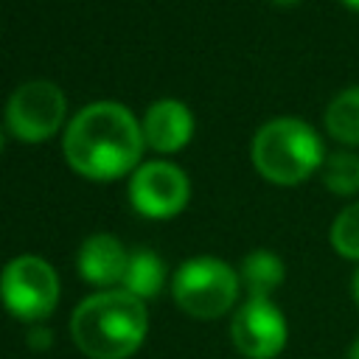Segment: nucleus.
<instances>
[{"label":"nucleus","instance_id":"5","mask_svg":"<svg viewBox=\"0 0 359 359\" xmlns=\"http://www.w3.org/2000/svg\"><path fill=\"white\" fill-rule=\"evenodd\" d=\"M0 300L22 323H42L59 303V278L39 255H17L0 272Z\"/></svg>","mask_w":359,"mask_h":359},{"label":"nucleus","instance_id":"9","mask_svg":"<svg viewBox=\"0 0 359 359\" xmlns=\"http://www.w3.org/2000/svg\"><path fill=\"white\" fill-rule=\"evenodd\" d=\"M140 129L146 146H151L154 151H177L194 135V115L182 101L160 98L143 112Z\"/></svg>","mask_w":359,"mask_h":359},{"label":"nucleus","instance_id":"15","mask_svg":"<svg viewBox=\"0 0 359 359\" xmlns=\"http://www.w3.org/2000/svg\"><path fill=\"white\" fill-rule=\"evenodd\" d=\"M331 247L342 258L359 261V202L348 205L334 219V224H331Z\"/></svg>","mask_w":359,"mask_h":359},{"label":"nucleus","instance_id":"16","mask_svg":"<svg viewBox=\"0 0 359 359\" xmlns=\"http://www.w3.org/2000/svg\"><path fill=\"white\" fill-rule=\"evenodd\" d=\"M351 292H353V300H356V306H359V269L353 272V280H351Z\"/></svg>","mask_w":359,"mask_h":359},{"label":"nucleus","instance_id":"7","mask_svg":"<svg viewBox=\"0 0 359 359\" xmlns=\"http://www.w3.org/2000/svg\"><path fill=\"white\" fill-rule=\"evenodd\" d=\"M191 196L188 174L168 160L140 163L129 177V202L149 219L177 216Z\"/></svg>","mask_w":359,"mask_h":359},{"label":"nucleus","instance_id":"18","mask_svg":"<svg viewBox=\"0 0 359 359\" xmlns=\"http://www.w3.org/2000/svg\"><path fill=\"white\" fill-rule=\"evenodd\" d=\"M275 6H294V3H300V0H272Z\"/></svg>","mask_w":359,"mask_h":359},{"label":"nucleus","instance_id":"3","mask_svg":"<svg viewBox=\"0 0 359 359\" xmlns=\"http://www.w3.org/2000/svg\"><path fill=\"white\" fill-rule=\"evenodd\" d=\"M252 165L275 185H297L320 171L325 154L320 135L300 118H272L252 137Z\"/></svg>","mask_w":359,"mask_h":359},{"label":"nucleus","instance_id":"12","mask_svg":"<svg viewBox=\"0 0 359 359\" xmlns=\"http://www.w3.org/2000/svg\"><path fill=\"white\" fill-rule=\"evenodd\" d=\"M163 280H165V266L154 250L140 247V250L129 252V264H126L121 289H126L129 294H135L140 300H149L163 289Z\"/></svg>","mask_w":359,"mask_h":359},{"label":"nucleus","instance_id":"19","mask_svg":"<svg viewBox=\"0 0 359 359\" xmlns=\"http://www.w3.org/2000/svg\"><path fill=\"white\" fill-rule=\"evenodd\" d=\"M348 8H353V11H359V0H342Z\"/></svg>","mask_w":359,"mask_h":359},{"label":"nucleus","instance_id":"8","mask_svg":"<svg viewBox=\"0 0 359 359\" xmlns=\"http://www.w3.org/2000/svg\"><path fill=\"white\" fill-rule=\"evenodd\" d=\"M230 339L247 359H275L286 348L289 325L272 297H247L233 314Z\"/></svg>","mask_w":359,"mask_h":359},{"label":"nucleus","instance_id":"10","mask_svg":"<svg viewBox=\"0 0 359 359\" xmlns=\"http://www.w3.org/2000/svg\"><path fill=\"white\" fill-rule=\"evenodd\" d=\"M76 264H79V275L87 283L112 289L115 283H123L129 252L123 250V244L115 236L95 233V236H90V238L81 241Z\"/></svg>","mask_w":359,"mask_h":359},{"label":"nucleus","instance_id":"1","mask_svg":"<svg viewBox=\"0 0 359 359\" xmlns=\"http://www.w3.org/2000/svg\"><path fill=\"white\" fill-rule=\"evenodd\" d=\"M143 146L140 121L118 101H93L81 107L62 135L65 160L90 180H115L135 171Z\"/></svg>","mask_w":359,"mask_h":359},{"label":"nucleus","instance_id":"17","mask_svg":"<svg viewBox=\"0 0 359 359\" xmlns=\"http://www.w3.org/2000/svg\"><path fill=\"white\" fill-rule=\"evenodd\" d=\"M348 359H359V337L353 339V345L348 348Z\"/></svg>","mask_w":359,"mask_h":359},{"label":"nucleus","instance_id":"6","mask_svg":"<svg viewBox=\"0 0 359 359\" xmlns=\"http://www.w3.org/2000/svg\"><path fill=\"white\" fill-rule=\"evenodd\" d=\"M67 115V98L59 84L31 79L20 84L6 104V126L17 140L39 143L59 132Z\"/></svg>","mask_w":359,"mask_h":359},{"label":"nucleus","instance_id":"14","mask_svg":"<svg viewBox=\"0 0 359 359\" xmlns=\"http://www.w3.org/2000/svg\"><path fill=\"white\" fill-rule=\"evenodd\" d=\"M323 185L337 196H351L359 191V154L353 151H334L325 154L320 165Z\"/></svg>","mask_w":359,"mask_h":359},{"label":"nucleus","instance_id":"13","mask_svg":"<svg viewBox=\"0 0 359 359\" xmlns=\"http://www.w3.org/2000/svg\"><path fill=\"white\" fill-rule=\"evenodd\" d=\"M325 129L345 146H359V84L342 90L325 107Z\"/></svg>","mask_w":359,"mask_h":359},{"label":"nucleus","instance_id":"11","mask_svg":"<svg viewBox=\"0 0 359 359\" xmlns=\"http://www.w3.org/2000/svg\"><path fill=\"white\" fill-rule=\"evenodd\" d=\"M286 266L272 250H252L244 255L238 266V280L250 297H272V292L283 283Z\"/></svg>","mask_w":359,"mask_h":359},{"label":"nucleus","instance_id":"2","mask_svg":"<svg viewBox=\"0 0 359 359\" xmlns=\"http://www.w3.org/2000/svg\"><path fill=\"white\" fill-rule=\"evenodd\" d=\"M146 331V306L126 289H104L84 297L70 320L73 342L90 359H126L143 345Z\"/></svg>","mask_w":359,"mask_h":359},{"label":"nucleus","instance_id":"20","mask_svg":"<svg viewBox=\"0 0 359 359\" xmlns=\"http://www.w3.org/2000/svg\"><path fill=\"white\" fill-rule=\"evenodd\" d=\"M0 149H3V132H0Z\"/></svg>","mask_w":359,"mask_h":359},{"label":"nucleus","instance_id":"4","mask_svg":"<svg viewBox=\"0 0 359 359\" xmlns=\"http://www.w3.org/2000/svg\"><path fill=\"white\" fill-rule=\"evenodd\" d=\"M238 272L213 255L188 258L171 278L177 306L196 320H216L227 314L238 300Z\"/></svg>","mask_w":359,"mask_h":359}]
</instances>
